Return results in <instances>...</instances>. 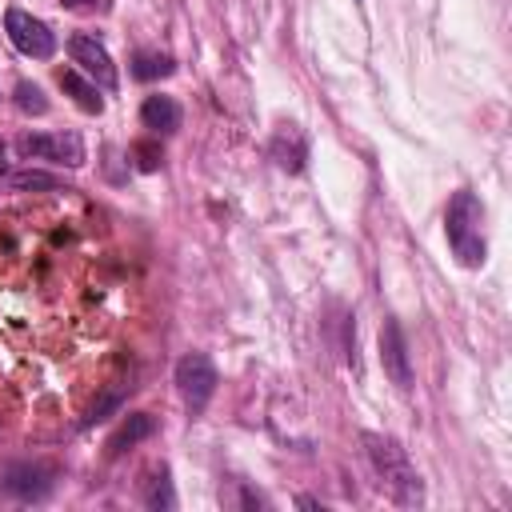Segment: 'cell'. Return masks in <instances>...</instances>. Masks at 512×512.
<instances>
[{"instance_id":"e0dca14e","label":"cell","mask_w":512,"mask_h":512,"mask_svg":"<svg viewBox=\"0 0 512 512\" xmlns=\"http://www.w3.org/2000/svg\"><path fill=\"white\" fill-rule=\"evenodd\" d=\"M132 156H136V168H140V172H152V168H160V144H152V140H140V144H132Z\"/></svg>"},{"instance_id":"52a82bcc","label":"cell","mask_w":512,"mask_h":512,"mask_svg":"<svg viewBox=\"0 0 512 512\" xmlns=\"http://www.w3.org/2000/svg\"><path fill=\"white\" fill-rule=\"evenodd\" d=\"M52 468L48 464H32V460H20V464H8L4 468V492H12L16 500H44L52 492Z\"/></svg>"},{"instance_id":"9c48e42d","label":"cell","mask_w":512,"mask_h":512,"mask_svg":"<svg viewBox=\"0 0 512 512\" xmlns=\"http://www.w3.org/2000/svg\"><path fill=\"white\" fill-rule=\"evenodd\" d=\"M140 120H144V128H152L156 136H168V132H176L180 128V104L172 100V96H144V104H140Z\"/></svg>"},{"instance_id":"ac0fdd59","label":"cell","mask_w":512,"mask_h":512,"mask_svg":"<svg viewBox=\"0 0 512 512\" xmlns=\"http://www.w3.org/2000/svg\"><path fill=\"white\" fill-rule=\"evenodd\" d=\"M60 4L72 12H108L112 8V0H60Z\"/></svg>"},{"instance_id":"30bf717a","label":"cell","mask_w":512,"mask_h":512,"mask_svg":"<svg viewBox=\"0 0 512 512\" xmlns=\"http://www.w3.org/2000/svg\"><path fill=\"white\" fill-rule=\"evenodd\" d=\"M56 80H60V88L72 96V104H76V108H84V112H92V116H100V112H104V100H100L96 84H88L76 68H60V72H56Z\"/></svg>"},{"instance_id":"2e32d148","label":"cell","mask_w":512,"mask_h":512,"mask_svg":"<svg viewBox=\"0 0 512 512\" xmlns=\"http://www.w3.org/2000/svg\"><path fill=\"white\" fill-rule=\"evenodd\" d=\"M12 184L16 188H48V192H68L64 188V180H56V176H48V172H12Z\"/></svg>"},{"instance_id":"8fae6325","label":"cell","mask_w":512,"mask_h":512,"mask_svg":"<svg viewBox=\"0 0 512 512\" xmlns=\"http://www.w3.org/2000/svg\"><path fill=\"white\" fill-rule=\"evenodd\" d=\"M152 428H156V424H152V416H148V412H132V416H128V420L108 436V456H120V452H128L132 444L148 440V436H152Z\"/></svg>"},{"instance_id":"9a60e30c","label":"cell","mask_w":512,"mask_h":512,"mask_svg":"<svg viewBox=\"0 0 512 512\" xmlns=\"http://www.w3.org/2000/svg\"><path fill=\"white\" fill-rule=\"evenodd\" d=\"M144 504H148V508H172V504H176V496H172V480H168V468H160V472L148 480V488H144Z\"/></svg>"},{"instance_id":"7a4b0ae2","label":"cell","mask_w":512,"mask_h":512,"mask_svg":"<svg viewBox=\"0 0 512 512\" xmlns=\"http://www.w3.org/2000/svg\"><path fill=\"white\" fill-rule=\"evenodd\" d=\"M364 452L372 460V468L384 476L388 492L400 500V504H420V476L408 460V452L392 440V436H380V432H364Z\"/></svg>"},{"instance_id":"6da1fadb","label":"cell","mask_w":512,"mask_h":512,"mask_svg":"<svg viewBox=\"0 0 512 512\" xmlns=\"http://www.w3.org/2000/svg\"><path fill=\"white\" fill-rule=\"evenodd\" d=\"M444 236H448V248L452 256L464 264V268H480L484 264V204L476 192L460 188L452 200H448V212H444Z\"/></svg>"},{"instance_id":"8992f818","label":"cell","mask_w":512,"mask_h":512,"mask_svg":"<svg viewBox=\"0 0 512 512\" xmlns=\"http://www.w3.org/2000/svg\"><path fill=\"white\" fill-rule=\"evenodd\" d=\"M68 52H72V60L104 88V92H116V64H112V56H108V48L96 40V36H72L68 40Z\"/></svg>"},{"instance_id":"5b68a950","label":"cell","mask_w":512,"mask_h":512,"mask_svg":"<svg viewBox=\"0 0 512 512\" xmlns=\"http://www.w3.org/2000/svg\"><path fill=\"white\" fill-rule=\"evenodd\" d=\"M176 388L192 412H200L216 392V368L204 352H188L176 360Z\"/></svg>"},{"instance_id":"3957f363","label":"cell","mask_w":512,"mask_h":512,"mask_svg":"<svg viewBox=\"0 0 512 512\" xmlns=\"http://www.w3.org/2000/svg\"><path fill=\"white\" fill-rule=\"evenodd\" d=\"M4 32H8V40H12V48L20 56L48 60L56 52V32L44 20H36L32 12H24V8H8L4 12Z\"/></svg>"},{"instance_id":"277c9868","label":"cell","mask_w":512,"mask_h":512,"mask_svg":"<svg viewBox=\"0 0 512 512\" xmlns=\"http://www.w3.org/2000/svg\"><path fill=\"white\" fill-rule=\"evenodd\" d=\"M16 148L24 156H36V160H48V164H64V168H80L84 164L80 132H24L16 140Z\"/></svg>"},{"instance_id":"7c38bea8","label":"cell","mask_w":512,"mask_h":512,"mask_svg":"<svg viewBox=\"0 0 512 512\" xmlns=\"http://www.w3.org/2000/svg\"><path fill=\"white\" fill-rule=\"evenodd\" d=\"M272 156H276V164H280V168L300 172V168H304V156H308L304 136H300L296 128H280V132H276V140H272Z\"/></svg>"},{"instance_id":"ba28073f","label":"cell","mask_w":512,"mask_h":512,"mask_svg":"<svg viewBox=\"0 0 512 512\" xmlns=\"http://www.w3.org/2000/svg\"><path fill=\"white\" fill-rule=\"evenodd\" d=\"M380 364L388 372V380L396 388H412V364H408V344H404V332L400 324L388 316L384 328H380Z\"/></svg>"},{"instance_id":"4fadbf2b","label":"cell","mask_w":512,"mask_h":512,"mask_svg":"<svg viewBox=\"0 0 512 512\" xmlns=\"http://www.w3.org/2000/svg\"><path fill=\"white\" fill-rule=\"evenodd\" d=\"M176 72V60L168 52H136L132 56V76L136 80H160V76H172Z\"/></svg>"},{"instance_id":"5bb4252c","label":"cell","mask_w":512,"mask_h":512,"mask_svg":"<svg viewBox=\"0 0 512 512\" xmlns=\"http://www.w3.org/2000/svg\"><path fill=\"white\" fill-rule=\"evenodd\" d=\"M12 100H16V108L28 112V116H44V112H48V96H44V88L32 84V80H20V84L12 88Z\"/></svg>"}]
</instances>
